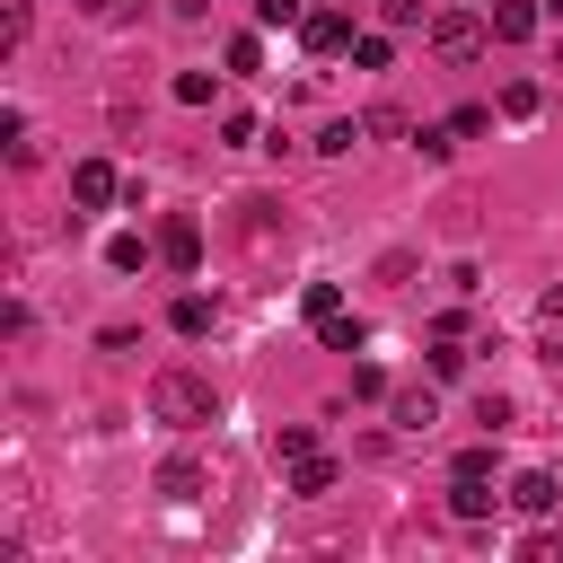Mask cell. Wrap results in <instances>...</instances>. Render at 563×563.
I'll return each instance as SVG.
<instances>
[{
	"label": "cell",
	"instance_id": "6da1fadb",
	"mask_svg": "<svg viewBox=\"0 0 563 563\" xmlns=\"http://www.w3.org/2000/svg\"><path fill=\"white\" fill-rule=\"evenodd\" d=\"M150 413L176 422V431H194V422L220 413V396H211V378H194V369H158V378H150Z\"/></svg>",
	"mask_w": 563,
	"mask_h": 563
},
{
	"label": "cell",
	"instance_id": "7a4b0ae2",
	"mask_svg": "<svg viewBox=\"0 0 563 563\" xmlns=\"http://www.w3.org/2000/svg\"><path fill=\"white\" fill-rule=\"evenodd\" d=\"M422 44H431L449 70H466V62H484V44H493V18H475V9H431Z\"/></svg>",
	"mask_w": 563,
	"mask_h": 563
},
{
	"label": "cell",
	"instance_id": "3957f363",
	"mask_svg": "<svg viewBox=\"0 0 563 563\" xmlns=\"http://www.w3.org/2000/svg\"><path fill=\"white\" fill-rule=\"evenodd\" d=\"M299 44H308L317 62H334V53L352 44V18H343V9H308V18H299Z\"/></svg>",
	"mask_w": 563,
	"mask_h": 563
},
{
	"label": "cell",
	"instance_id": "277c9868",
	"mask_svg": "<svg viewBox=\"0 0 563 563\" xmlns=\"http://www.w3.org/2000/svg\"><path fill=\"white\" fill-rule=\"evenodd\" d=\"M114 194H123V176H114L106 158H79V167H70V202H79V211H106Z\"/></svg>",
	"mask_w": 563,
	"mask_h": 563
},
{
	"label": "cell",
	"instance_id": "5b68a950",
	"mask_svg": "<svg viewBox=\"0 0 563 563\" xmlns=\"http://www.w3.org/2000/svg\"><path fill=\"white\" fill-rule=\"evenodd\" d=\"M158 264H167V273H194V264H202V229H194V220H167V229H158Z\"/></svg>",
	"mask_w": 563,
	"mask_h": 563
},
{
	"label": "cell",
	"instance_id": "8992f818",
	"mask_svg": "<svg viewBox=\"0 0 563 563\" xmlns=\"http://www.w3.org/2000/svg\"><path fill=\"white\" fill-rule=\"evenodd\" d=\"M537 18H545L537 0H493V44H528V35H537Z\"/></svg>",
	"mask_w": 563,
	"mask_h": 563
},
{
	"label": "cell",
	"instance_id": "52a82bcc",
	"mask_svg": "<svg viewBox=\"0 0 563 563\" xmlns=\"http://www.w3.org/2000/svg\"><path fill=\"white\" fill-rule=\"evenodd\" d=\"M501 501H510L519 519H545V510H554V475H537V466H528V475H510V493H501Z\"/></svg>",
	"mask_w": 563,
	"mask_h": 563
},
{
	"label": "cell",
	"instance_id": "ba28073f",
	"mask_svg": "<svg viewBox=\"0 0 563 563\" xmlns=\"http://www.w3.org/2000/svg\"><path fill=\"white\" fill-rule=\"evenodd\" d=\"M202 484H211V475H202L194 457H167V466H158V493H167V501H202Z\"/></svg>",
	"mask_w": 563,
	"mask_h": 563
},
{
	"label": "cell",
	"instance_id": "9c48e42d",
	"mask_svg": "<svg viewBox=\"0 0 563 563\" xmlns=\"http://www.w3.org/2000/svg\"><path fill=\"white\" fill-rule=\"evenodd\" d=\"M290 493H308V501H317V493H334V457H317V449H308V457H290Z\"/></svg>",
	"mask_w": 563,
	"mask_h": 563
},
{
	"label": "cell",
	"instance_id": "30bf717a",
	"mask_svg": "<svg viewBox=\"0 0 563 563\" xmlns=\"http://www.w3.org/2000/svg\"><path fill=\"white\" fill-rule=\"evenodd\" d=\"M167 325H176L185 343H194V334H211V299H202V290H185V299L167 308Z\"/></svg>",
	"mask_w": 563,
	"mask_h": 563
},
{
	"label": "cell",
	"instance_id": "8fae6325",
	"mask_svg": "<svg viewBox=\"0 0 563 563\" xmlns=\"http://www.w3.org/2000/svg\"><path fill=\"white\" fill-rule=\"evenodd\" d=\"M317 334H325V352H361V343H369V325H361V317H343V308H334Z\"/></svg>",
	"mask_w": 563,
	"mask_h": 563
},
{
	"label": "cell",
	"instance_id": "7c38bea8",
	"mask_svg": "<svg viewBox=\"0 0 563 563\" xmlns=\"http://www.w3.org/2000/svg\"><path fill=\"white\" fill-rule=\"evenodd\" d=\"M537 106H545V88H537V79H510V88H501V114H510V123H528Z\"/></svg>",
	"mask_w": 563,
	"mask_h": 563
},
{
	"label": "cell",
	"instance_id": "4fadbf2b",
	"mask_svg": "<svg viewBox=\"0 0 563 563\" xmlns=\"http://www.w3.org/2000/svg\"><path fill=\"white\" fill-rule=\"evenodd\" d=\"M299 308H308V325H325V317L343 308V282H308V290H299Z\"/></svg>",
	"mask_w": 563,
	"mask_h": 563
},
{
	"label": "cell",
	"instance_id": "5bb4252c",
	"mask_svg": "<svg viewBox=\"0 0 563 563\" xmlns=\"http://www.w3.org/2000/svg\"><path fill=\"white\" fill-rule=\"evenodd\" d=\"M457 369H466V343H457V334H440V325H431V378H457Z\"/></svg>",
	"mask_w": 563,
	"mask_h": 563
},
{
	"label": "cell",
	"instance_id": "9a60e30c",
	"mask_svg": "<svg viewBox=\"0 0 563 563\" xmlns=\"http://www.w3.org/2000/svg\"><path fill=\"white\" fill-rule=\"evenodd\" d=\"M431 413H440L431 387H405V396H396V422H405V431H431Z\"/></svg>",
	"mask_w": 563,
	"mask_h": 563
},
{
	"label": "cell",
	"instance_id": "2e32d148",
	"mask_svg": "<svg viewBox=\"0 0 563 563\" xmlns=\"http://www.w3.org/2000/svg\"><path fill=\"white\" fill-rule=\"evenodd\" d=\"M220 62H229V70H264V35H229Z\"/></svg>",
	"mask_w": 563,
	"mask_h": 563
},
{
	"label": "cell",
	"instance_id": "e0dca14e",
	"mask_svg": "<svg viewBox=\"0 0 563 563\" xmlns=\"http://www.w3.org/2000/svg\"><path fill=\"white\" fill-rule=\"evenodd\" d=\"M352 62H361V70H387L396 44H387V35H352Z\"/></svg>",
	"mask_w": 563,
	"mask_h": 563
},
{
	"label": "cell",
	"instance_id": "ac0fdd59",
	"mask_svg": "<svg viewBox=\"0 0 563 563\" xmlns=\"http://www.w3.org/2000/svg\"><path fill=\"white\" fill-rule=\"evenodd\" d=\"M141 255H150V246H141L132 229H123V238H106V264H114V273H141Z\"/></svg>",
	"mask_w": 563,
	"mask_h": 563
},
{
	"label": "cell",
	"instance_id": "d6986e66",
	"mask_svg": "<svg viewBox=\"0 0 563 563\" xmlns=\"http://www.w3.org/2000/svg\"><path fill=\"white\" fill-rule=\"evenodd\" d=\"M519 554H528V563H563V537H554V528H528Z\"/></svg>",
	"mask_w": 563,
	"mask_h": 563
},
{
	"label": "cell",
	"instance_id": "ffe728a7",
	"mask_svg": "<svg viewBox=\"0 0 563 563\" xmlns=\"http://www.w3.org/2000/svg\"><path fill=\"white\" fill-rule=\"evenodd\" d=\"M176 106H211V70H176Z\"/></svg>",
	"mask_w": 563,
	"mask_h": 563
},
{
	"label": "cell",
	"instance_id": "44dd1931",
	"mask_svg": "<svg viewBox=\"0 0 563 563\" xmlns=\"http://www.w3.org/2000/svg\"><path fill=\"white\" fill-rule=\"evenodd\" d=\"M449 132H457V141H484V132H493V114H484V106H457V114H449Z\"/></svg>",
	"mask_w": 563,
	"mask_h": 563
},
{
	"label": "cell",
	"instance_id": "7402d4cb",
	"mask_svg": "<svg viewBox=\"0 0 563 563\" xmlns=\"http://www.w3.org/2000/svg\"><path fill=\"white\" fill-rule=\"evenodd\" d=\"M413 150H422V158H449V150H457V132H449V123H422V132H413Z\"/></svg>",
	"mask_w": 563,
	"mask_h": 563
},
{
	"label": "cell",
	"instance_id": "603a6c76",
	"mask_svg": "<svg viewBox=\"0 0 563 563\" xmlns=\"http://www.w3.org/2000/svg\"><path fill=\"white\" fill-rule=\"evenodd\" d=\"M273 449H282V457H308V449H317V431H308V422H282V431H273Z\"/></svg>",
	"mask_w": 563,
	"mask_h": 563
},
{
	"label": "cell",
	"instance_id": "cb8c5ba5",
	"mask_svg": "<svg viewBox=\"0 0 563 563\" xmlns=\"http://www.w3.org/2000/svg\"><path fill=\"white\" fill-rule=\"evenodd\" d=\"M378 18H387V26H431V9H422V0H378Z\"/></svg>",
	"mask_w": 563,
	"mask_h": 563
},
{
	"label": "cell",
	"instance_id": "d4e9b609",
	"mask_svg": "<svg viewBox=\"0 0 563 563\" xmlns=\"http://www.w3.org/2000/svg\"><path fill=\"white\" fill-rule=\"evenodd\" d=\"M220 141L229 150H255V114H220Z\"/></svg>",
	"mask_w": 563,
	"mask_h": 563
},
{
	"label": "cell",
	"instance_id": "484cf974",
	"mask_svg": "<svg viewBox=\"0 0 563 563\" xmlns=\"http://www.w3.org/2000/svg\"><path fill=\"white\" fill-rule=\"evenodd\" d=\"M352 141H361V123H325V132H317V150H325V158H343Z\"/></svg>",
	"mask_w": 563,
	"mask_h": 563
},
{
	"label": "cell",
	"instance_id": "4316f807",
	"mask_svg": "<svg viewBox=\"0 0 563 563\" xmlns=\"http://www.w3.org/2000/svg\"><path fill=\"white\" fill-rule=\"evenodd\" d=\"M255 9H264V26H299L308 18V0H255Z\"/></svg>",
	"mask_w": 563,
	"mask_h": 563
},
{
	"label": "cell",
	"instance_id": "83f0119b",
	"mask_svg": "<svg viewBox=\"0 0 563 563\" xmlns=\"http://www.w3.org/2000/svg\"><path fill=\"white\" fill-rule=\"evenodd\" d=\"M545 317H563V282H554V290H545Z\"/></svg>",
	"mask_w": 563,
	"mask_h": 563
},
{
	"label": "cell",
	"instance_id": "f1b7e54d",
	"mask_svg": "<svg viewBox=\"0 0 563 563\" xmlns=\"http://www.w3.org/2000/svg\"><path fill=\"white\" fill-rule=\"evenodd\" d=\"M537 9H545V18H563V0H537Z\"/></svg>",
	"mask_w": 563,
	"mask_h": 563
}]
</instances>
